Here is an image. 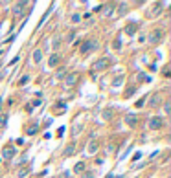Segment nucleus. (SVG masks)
<instances>
[{
  "label": "nucleus",
  "instance_id": "nucleus-10",
  "mask_svg": "<svg viewBox=\"0 0 171 178\" xmlns=\"http://www.w3.org/2000/svg\"><path fill=\"white\" fill-rule=\"evenodd\" d=\"M15 154V149L13 147H4V151H2V156L4 158H11Z\"/></svg>",
  "mask_w": 171,
  "mask_h": 178
},
{
  "label": "nucleus",
  "instance_id": "nucleus-19",
  "mask_svg": "<svg viewBox=\"0 0 171 178\" xmlns=\"http://www.w3.org/2000/svg\"><path fill=\"white\" fill-rule=\"evenodd\" d=\"M70 20H72L74 24H79V22H81V15H77V13L72 15V18H70Z\"/></svg>",
  "mask_w": 171,
  "mask_h": 178
},
{
  "label": "nucleus",
  "instance_id": "nucleus-4",
  "mask_svg": "<svg viewBox=\"0 0 171 178\" xmlns=\"http://www.w3.org/2000/svg\"><path fill=\"white\" fill-rule=\"evenodd\" d=\"M77 81H79V73L77 72H72V73H68V75L64 77V86H66V88L68 86H74Z\"/></svg>",
  "mask_w": 171,
  "mask_h": 178
},
{
  "label": "nucleus",
  "instance_id": "nucleus-3",
  "mask_svg": "<svg viewBox=\"0 0 171 178\" xmlns=\"http://www.w3.org/2000/svg\"><path fill=\"white\" fill-rule=\"evenodd\" d=\"M109 66H110V59L109 57H101V59H98V61L92 64L94 70H105V68H109Z\"/></svg>",
  "mask_w": 171,
  "mask_h": 178
},
{
  "label": "nucleus",
  "instance_id": "nucleus-2",
  "mask_svg": "<svg viewBox=\"0 0 171 178\" xmlns=\"http://www.w3.org/2000/svg\"><path fill=\"white\" fill-rule=\"evenodd\" d=\"M147 127L151 128V130H158V128H162V127H164V120H162V118H157V116H153V118L149 120Z\"/></svg>",
  "mask_w": 171,
  "mask_h": 178
},
{
  "label": "nucleus",
  "instance_id": "nucleus-11",
  "mask_svg": "<svg viewBox=\"0 0 171 178\" xmlns=\"http://www.w3.org/2000/svg\"><path fill=\"white\" fill-rule=\"evenodd\" d=\"M41 61H42V52H41V50H35V52H33V63L39 64Z\"/></svg>",
  "mask_w": 171,
  "mask_h": 178
},
{
  "label": "nucleus",
  "instance_id": "nucleus-27",
  "mask_svg": "<svg viewBox=\"0 0 171 178\" xmlns=\"http://www.w3.org/2000/svg\"><path fill=\"white\" fill-rule=\"evenodd\" d=\"M112 48H114V50H120V48H122V42H120V41H114V42H112Z\"/></svg>",
  "mask_w": 171,
  "mask_h": 178
},
{
  "label": "nucleus",
  "instance_id": "nucleus-14",
  "mask_svg": "<svg viewBox=\"0 0 171 178\" xmlns=\"http://www.w3.org/2000/svg\"><path fill=\"white\" fill-rule=\"evenodd\" d=\"M57 63H59V53H52V55H50L48 64H50V66H55Z\"/></svg>",
  "mask_w": 171,
  "mask_h": 178
},
{
  "label": "nucleus",
  "instance_id": "nucleus-31",
  "mask_svg": "<svg viewBox=\"0 0 171 178\" xmlns=\"http://www.w3.org/2000/svg\"><path fill=\"white\" fill-rule=\"evenodd\" d=\"M125 7H127L125 4H120V15H123V13H125Z\"/></svg>",
  "mask_w": 171,
  "mask_h": 178
},
{
  "label": "nucleus",
  "instance_id": "nucleus-8",
  "mask_svg": "<svg viewBox=\"0 0 171 178\" xmlns=\"http://www.w3.org/2000/svg\"><path fill=\"white\" fill-rule=\"evenodd\" d=\"M125 123H127V127H136L138 125V116L136 114H127Z\"/></svg>",
  "mask_w": 171,
  "mask_h": 178
},
{
  "label": "nucleus",
  "instance_id": "nucleus-32",
  "mask_svg": "<svg viewBox=\"0 0 171 178\" xmlns=\"http://www.w3.org/2000/svg\"><path fill=\"white\" fill-rule=\"evenodd\" d=\"M140 156H142V152H134V156H133V160L136 162V160H140Z\"/></svg>",
  "mask_w": 171,
  "mask_h": 178
},
{
  "label": "nucleus",
  "instance_id": "nucleus-15",
  "mask_svg": "<svg viewBox=\"0 0 171 178\" xmlns=\"http://www.w3.org/2000/svg\"><path fill=\"white\" fill-rule=\"evenodd\" d=\"M74 152H75V143H70L66 149H64V156H72Z\"/></svg>",
  "mask_w": 171,
  "mask_h": 178
},
{
  "label": "nucleus",
  "instance_id": "nucleus-23",
  "mask_svg": "<svg viewBox=\"0 0 171 178\" xmlns=\"http://www.w3.org/2000/svg\"><path fill=\"white\" fill-rule=\"evenodd\" d=\"M169 110H171V101L168 99V101L164 103V112H169Z\"/></svg>",
  "mask_w": 171,
  "mask_h": 178
},
{
  "label": "nucleus",
  "instance_id": "nucleus-30",
  "mask_svg": "<svg viewBox=\"0 0 171 178\" xmlns=\"http://www.w3.org/2000/svg\"><path fill=\"white\" fill-rule=\"evenodd\" d=\"M110 152H114V145H112V143L107 145V154H110Z\"/></svg>",
  "mask_w": 171,
  "mask_h": 178
},
{
  "label": "nucleus",
  "instance_id": "nucleus-33",
  "mask_svg": "<svg viewBox=\"0 0 171 178\" xmlns=\"http://www.w3.org/2000/svg\"><path fill=\"white\" fill-rule=\"evenodd\" d=\"M0 108H2V99H0Z\"/></svg>",
  "mask_w": 171,
  "mask_h": 178
},
{
  "label": "nucleus",
  "instance_id": "nucleus-16",
  "mask_svg": "<svg viewBox=\"0 0 171 178\" xmlns=\"http://www.w3.org/2000/svg\"><path fill=\"white\" fill-rule=\"evenodd\" d=\"M134 31H136V24H131V26L125 28V33H127V35H134Z\"/></svg>",
  "mask_w": 171,
  "mask_h": 178
},
{
  "label": "nucleus",
  "instance_id": "nucleus-25",
  "mask_svg": "<svg viewBox=\"0 0 171 178\" xmlns=\"http://www.w3.org/2000/svg\"><path fill=\"white\" fill-rule=\"evenodd\" d=\"M81 169H85V165H83V162H79V164H75V167H74V171H81Z\"/></svg>",
  "mask_w": 171,
  "mask_h": 178
},
{
  "label": "nucleus",
  "instance_id": "nucleus-26",
  "mask_svg": "<svg viewBox=\"0 0 171 178\" xmlns=\"http://www.w3.org/2000/svg\"><path fill=\"white\" fill-rule=\"evenodd\" d=\"M83 178H94V173L92 171H85L83 173Z\"/></svg>",
  "mask_w": 171,
  "mask_h": 178
},
{
  "label": "nucleus",
  "instance_id": "nucleus-1",
  "mask_svg": "<svg viewBox=\"0 0 171 178\" xmlns=\"http://www.w3.org/2000/svg\"><path fill=\"white\" fill-rule=\"evenodd\" d=\"M99 48V42H98V39H87L83 44H81V48H79V52L81 53H90V52H96Z\"/></svg>",
  "mask_w": 171,
  "mask_h": 178
},
{
  "label": "nucleus",
  "instance_id": "nucleus-6",
  "mask_svg": "<svg viewBox=\"0 0 171 178\" xmlns=\"http://www.w3.org/2000/svg\"><path fill=\"white\" fill-rule=\"evenodd\" d=\"M26 6H28L26 2H17V4L13 6V15H15V17H22V15H24V9H26Z\"/></svg>",
  "mask_w": 171,
  "mask_h": 178
},
{
  "label": "nucleus",
  "instance_id": "nucleus-22",
  "mask_svg": "<svg viewBox=\"0 0 171 178\" xmlns=\"http://www.w3.org/2000/svg\"><path fill=\"white\" fill-rule=\"evenodd\" d=\"M138 81H147V83H149L151 79H149L147 75H145V73H138Z\"/></svg>",
  "mask_w": 171,
  "mask_h": 178
},
{
  "label": "nucleus",
  "instance_id": "nucleus-20",
  "mask_svg": "<svg viewBox=\"0 0 171 178\" xmlns=\"http://www.w3.org/2000/svg\"><path fill=\"white\" fill-rule=\"evenodd\" d=\"M122 83H123V77L120 75V77H116V79H114V81H112V85H114V86H120V85H122Z\"/></svg>",
  "mask_w": 171,
  "mask_h": 178
},
{
  "label": "nucleus",
  "instance_id": "nucleus-28",
  "mask_svg": "<svg viewBox=\"0 0 171 178\" xmlns=\"http://www.w3.org/2000/svg\"><path fill=\"white\" fill-rule=\"evenodd\" d=\"M103 118H105V120H110V118H112V112H110V110H105V112H103Z\"/></svg>",
  "mask_w": 171,
  "mask_h": 178
},
{
  "label": "nucleus",
  "instance_id": "nucleus-17",
  "mask_svg": "<svg viewBox=\"0 0 171 178\" xmlns=\"http://www.w3.org/2000/svg\"><path fill=\"white\" fill-rule=\"evenodd\" d=\"M6 123H8V114H2L0 116V128L6 127Z\"/></svg>",
  "mask_w": 171,
  "mask_h": 178
},
{
  "label": "nucleus",
  "instance_id": "nucleus-24",
  "mask_svg": "<svg viewBox=\"0 0 171 178\" xmlns=\"http://www.w3.org/2000/svg\"><path fill=\"white\" fill-rule=\"evenodd\" d=\"M133 94H134V88L131 86V88H127V90H125V97H131Z\"/></svg>",
  "mask_w": 171,
  "mask_h": 178
},
{
  "label": "nucleus",
  "instance_id": "nucleus-29",
  "mask_svg": "<svg viewBox=\"0 0 171 178\" xmlns=\"http://www.w3.org/2000/svg\"><path fill=\"white\" fill-rule=\"evenodd\" d=\"M28 81H29V75H22L21 77V85H26Z\"/></svg>",
  "mask_w": 171,
  "mask_h": 178
},
{
  "label": "nucleus",
  "instance_id": "nucleus-18",
  "mask_svg": "<svg viewBox=\"0 0 171 178\" xmlns=\"http://www.w3.org/2000/svg\"><path fill=\"white\" fill-rule=\"evenodd\" d=\"M28 175H29V169H21V171H18V175H17V176H18V178H26Z\"/></svg>",
  "mask_w": 171,
  "mask_h": 178
},
{
  "label": "nucleus",
  "instance_id": "nucleus-21",
  "mask_svg": "<svg viewBox=\"0 0 171 178\" xmlns=\"http://www.w3.org/2000/svg\"><path fill=\"white\" fill-rule=\"evenodd\" d=\"M59 46H61V41H59V37H57V39H55V41L52 42V48H53V50H57Z\"/></svg>",
  "mask_w": 171,
  "mask_h": 178
},
{
  "label": "nucleus",
  "instance_id": "nucleus-5",
  "mask_svg": "<svg viewBox=\"0 0 171 178\" xmlns=\"http://www.w3.org/2000/svg\"><path fill=\"white\" fill-rule=\"evenodd\" d=\"M145 39H147L151 44H157V42L162 41V31H160V29H155V31H151V35L145 37Z\"/></svg>",
  "mask_w": 171,
  "mask_h": 178
},
{
  "label": "nucleus",
  "instance_id": "nucleus-13",
  "mask_svg": "<svg viewBox=\"0 0 171 178\" xmlns=\"http://www.w3.org/2000/svg\"><path fill=\"white\" fill-rule=\"evenodd\" d=\"M81 130H83V125H81V123H75L74 128H72V136H74V138L79 136V132H81Z\"/></svg>",
  "mask_w": 171,
  "mask_h": 178
},
{
  "label": "nucleus",
  "instance_id": "nucleus-12",
  "mask_svg": "<svg viewBox=\"0 0 171 178\" xmlns=\"http://www.w3.org/2000/svg\"><path fill=\"white\" fill-rule=\"evenodd\" d=\"M160 11H162V4H155V6H153V11L149 13V17H155V15H160Z\"/></svg>",
  "mask_w": 171,
  "mask_h": 178
},
{
  "label": "nucleus",
  "instance_id": "nucleus-7",
  "mask_svg": "<svg viewBox=\"0 0 171 178\" xmlns=\"http://www.w3.org/2000/svg\"><path fill=\"white\" fill-rule=\"evenodd\" d=\"M160 103H162V96H160V94H155V96H151V99H149V107H151V108H157Z\"/></svg>",
  "mask_w": 171,
  "mask_h": 178
},
{
  "label": "nucleus",
  "instance_id": "nucleus-9",
  "mask_svg": "<svg viewBox=\"0 0 171 178\" xmlns=\"http://www.w3.org/2000/svg\"><path fill=\"white\" fill-rule=\"evenodd\" d=\"M98 149H99V143L98 141H88V147H87V152H88V154H96V152H98Z\"/></svg>",
  "mask_w": 171,
  "mask_h": 178
}]
</instances>
